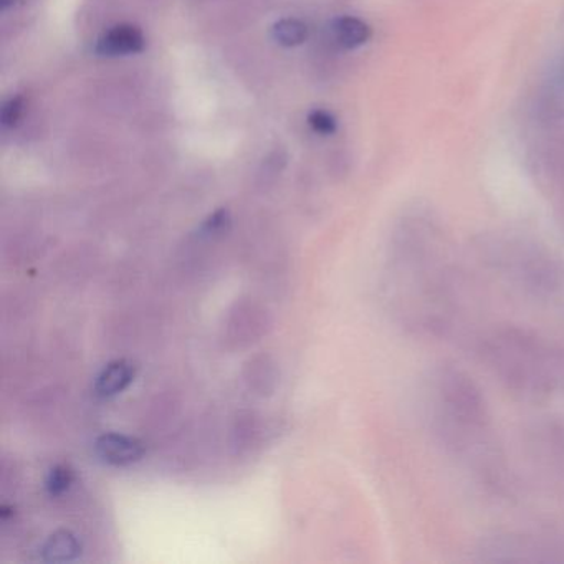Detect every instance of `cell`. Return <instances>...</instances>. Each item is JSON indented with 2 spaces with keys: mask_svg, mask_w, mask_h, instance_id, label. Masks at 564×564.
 Returning a JSON list of instances; mask_svg holds the SVG:
<instances>
[{
  "mask_svg": "<svg viewBox=\"0 0 564 564\" xmlns=\"http://www.w3.org/2000/svg\"><path fill=\"white\" fill-rule=\"evenodd\" d=\"M441 392L452 419L471 427L487 424V405L475 382L455 369H445L441 376Z\"/></svg>",
  "mask_w": 564,
  "mask_h": 564,
  "instance_id": "cell-1",
  "label": "cell"
},
{
  "mask_svg": "<svg viewBox=\"0 0 564 564\" xmlns=\"http://www.w3.org/2000/svg\"><path fill=\"white\" fill-rule=\"evenodd\" d=\"M95 451L105 464L123 465L134 464L144 455L143 442L121 434H105L95 442Z\"/></svg>",
  "mask_w": 564,
  "mask_h": 564,
  "instance_id": "cell-2",
  "label": "cell"
},
{
  "mask_svg": "<svg viewBox=\"0 0 564 564\" xmlns=\"http://www.w3.org/2000/svg\"><path fill=\"white\" fill-rule=\"evenodd\" d=\"M147 41L143 32L134 25H117L108 31L104 37L98 41L97 51L101 57H120V55H133L143 52Z\"/></svg>",
  "mask_w": 564,
  "mask_h": 564,
  "instance_id": "cell-3",
  "label": "cell"
},
{
  "mask_svg": "<svg viewBox=\"0 0 564 564\" xmlns=\"http://www.w3.org/2000/svg\"><path fill=\"white\" fill-rule=\"evenodd\" d=\"M134 375L137 371L131 362L124 361V359L111 362L98 376L97 382H95V392L98 398H113L133 382Z\"/></svg>",
  "mask_w": 564,
  "mask_h": 564,
  "instance_id": "cell-4",
  "label": "cell"
},
{
  "mask_svg": "<svg viewBox=\"0 0 564 564\" xmlns=\"http://www.w3.org/2000/svg\"><path fill=\"white\" fill-rule=\"evenodd\" d=\"M82 554V543L72 531H55L42 546V557L48 563H65L77 560Z\"/></svg>",
  "mask_w": 564,
  "mask_h": 564,
  "instance_id": "cell-5",
  "label": "cell"
},
{
  "mask_svg": "<svg viewBox=\"0 0 564 564\" xmlns=\"http://www.w3.org/2000/svg\"><path fill=\"white\" fill-rule=\"evenodd\" d=\"M332 32L336 44L345 48L361 47L371 37V29L368 28V24L356 18L336 19L333 22Z\"/></svg>",
  "mask_w": 564,
  "mask_h": 564,
  "instance_id": "cell-6",
  "label": "cell"
},
{
  "mask_svg": "<svg viewBox=\"0 0 564 564\" xmlns=\"http://www.w3.org/2000/svg\"><path fill=\"white\" fill-rule=\"evenodd\" d=\"M273 39L283 47H299L308 39V29L299 19H282L273 25Z\"/></svg>",
  "mask_w": 564,
  "mask_h": 564,
  "instance_id": "cell-7",
  "label": "cell"
},
{
  "mask_svg": "<svg viewBox=\"0 0 564 564\" xmlns=\"http://www.w3.org/2000/svg\"><path fill=\"white\" fill-rule=\"evenodd\" d=\"M75 474L68 465H55L47 477V490L52 497H61L65 491L70 490L74 485Z\"/></svg>",
  "mask_w": 564,
  "mask_h": 564,
  "instance_id": "cell-8",
  "label": "cell"
},
{
  "mask_svg": "<svg viewBox=\"0 0 564 564\" xmlns=\"http://www.w3.org/2000/svg\"><path fill=\"white\" fill-rule=\"evenodd\" d=\"M230 229V214L229 210L220 209L214 213L206 223L200 227V234L209 237V239H216V237H223L224 234L229 232Z\"/></svg>",
  "mask_w": 564,
  "mask_h": 564,
  "instance_id": "cell-9",
  "label": "cell"
},
{
  "mask_svg": "<svg viewBox=\"0 0 564 564\" xmlns=\"http://www.w3.org/2000/svg\"><path fill=\"white\" fill-rule=\"evenodd\" d=\"M308 123L315 133L323 134V137L335 134L336 128H338L336 118L333 117L329 111L325 110H313L312 113L308 115Z\"/></svg>",
  "mask_w": 564,
  "mask_h": 564,
  "instance_id": "cell-10",
  "label": "cell"
},
{
  "mask_svg": "<svg viewBox=\"0 0 564 564\" xmlns=\"http://www.w3.org/2000/svg\"><path fill=\"white\" fill-rule=\"evenodd\" d=\"M24 98H11V100L6 101L4 107H2V113H0V121H2V124H4L6 128L18 127L19 121H21L22 117H24Z\"/></svg>",
  "mask_w": 564,
  "mask_h": 564,
  "instance_id": "cell-11",
  "label": "cell"
},
{
  "mask_svg": "<svg viewBox=\"0 0 564 564\" xmlns=\"http://www.w3.org/2000/svg\"><path fill=\"white\" fill-rule=\"evenodd\" d=\"M0 2H2V9H8L14 6L18 0H0Z\"/></svg>",
  "mask_w": 564,
  "mask_h": 564,
  "instance_id": "cell-12",
  "label": "cell"
}]
</instances>
